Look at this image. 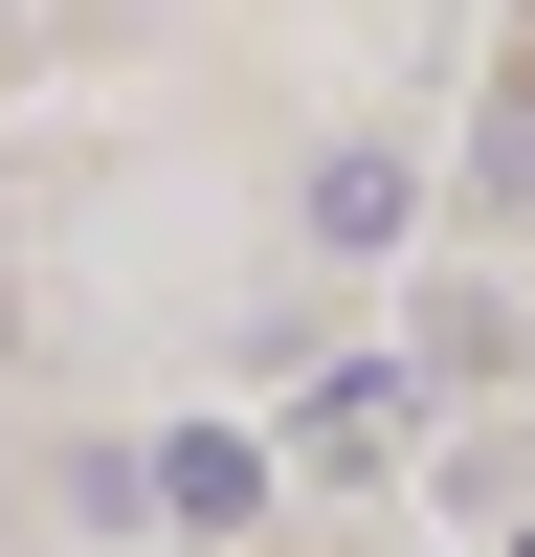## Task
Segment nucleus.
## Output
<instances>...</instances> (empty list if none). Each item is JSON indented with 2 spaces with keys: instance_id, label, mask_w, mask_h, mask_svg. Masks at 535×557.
<instances>
[{
  "instance_id": "nucleus-2",
  "label": "nucleus",
  "mask_w": 535,
  "mask_h": 557,
  "mask_svg": "<svg viewBox=\"0 0 535 557\" xmlns=\"http://www.w3.org/2000/svg\"><path fill=\"white\" fill-rule=\"evenodd\" d=\"M134 513H178V535H246V513H268V446H246V424H178V446H134Z\"/></svg>"
},
{
  "instance_id": "nucleus-3",
  "label": "nucleus",
  "mask_w": 535,
  "mask_h": 557,
  "mask_svg": "<svg viewBox=\"0 0 535 557\" xmlns=\"http://www.w3.org/2000/svg\"><path fill=\"white\" fill-rule=\"evenodd\" d=\"M469 178H490V201H535V89L490 112V157H469Z\"/></svg>"
},
{
  "instance_id": "nucleus-1",
  "label": "nucleus",
  "mask_w": 535,
  "mask_h": 557,
  "mask_svg": "<svg viewBox=\"0 0 535 557\" xmlns=\"http://www.w3.org/2000/svg\"><path fill=\"white\" fill-rule=\"evenodd\" d=\"M401 223H424V157H401V134H335V157H312V246H335V268H380Z\"/></svg>"
}]
</instances>
